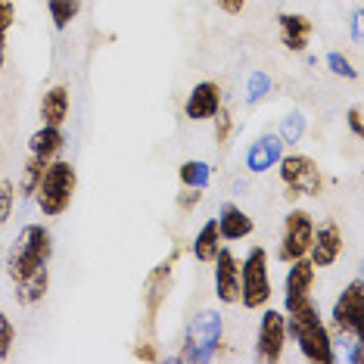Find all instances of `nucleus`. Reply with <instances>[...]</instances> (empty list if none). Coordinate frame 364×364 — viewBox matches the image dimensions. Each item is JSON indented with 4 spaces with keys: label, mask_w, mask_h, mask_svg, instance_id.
I'll list each match as a JSON object with an SVG mask.
<instances>
[{
    "label": "nucleus",
    "mask_w": 364,
    "mask_h": 364,
    "mask_svg": "<svg viewBox=\"0 0 364 364\" xmlns=\"http://www.w3.org/2000/svg\"><path fill=\"white\" fill-rule=\"evenodd\" d=\"M284 318H287V336H293L296 349L305 361L311 364H333L336 349L330 327L321 318V309L314 305L311 296L302 299H284Z\"/></svg>",
    "instance_id": "obj_1"
},
{
    "label": "nucleus",
    "mask_w": 364,
    "mask_h": 364,
    "mask_svg": "<svg viewBox=\"0 0 364 364\" xmlns=\"http://www.w3.org/2000/svg\"><path fill=\"white\" fill-rule=\"evenodd\" d=\"M53 259V234L44 225H26L19 237L13 240L10 252H6V274L13 284L26 280L38 271L50 268Z\"/></svg>",
    "instance_id": "obj_2"
},
{
    "label": "nucleus",
    "mask_w": 364,
    "mask_h": 364,
    "mask_svg": "<svg viewBox=\"0 0 364 364\" xmlns=\"http://www.w3.org/2000/svg\"><path fill=\"white\" fill-rule=\"evenodd\" d=\"M78 190V171L69 159H50L44 168V178L35 190V203L44 218H60V215L69 212L72 200H75Z\"/></svg>",
    "instance_id": "obj_3"
},
{
    "label": "nucleus",
    "mask_w": 364,
    "mask_h": 364,
    "mask_svg": "<svg viewBox=\"0 0 364 364\" xmlns=\"http://www.w3.org/2000/svg\"><path fill=\"white\" fill-rule=\"evenodd\" d=\"M271 268H268V250L252 246L246 259L240 262V302L246 311H262L271 302Z\"/></svg>",
    "instance_id": "obj_4"
},
{
    "label": "nucleus",
    "mask_w": 364,
    "mask_h": 364,
    "mask_svg": "<svg viewBox=\"0 0 364 364\" xmlns=\"http://www.w3.org/2000/svg\"><path fill=\"white\" fill-rule=\"evenodd\" d=\"M225 339V318L215 309H203L190 321L184 333V352L178 355V361H212L221 349Z\"/></svg>",
    "instance_id": "obj_5"
},
{
    "label": "nucleus",
    "mask_w": 364,
    "mask_h": 364,
    "mask_svg": "<svg viewBox=\"0 0 364 364\" xmlns=\"http://www.w3.org/2000/svg\"><path fill=\"white\" fill-rule=\"evenodd\" d=\"M280 184L287 190V200H296V196H321L324 193V171L321 165L305 153H284L280 162L274 165Z\"/></svg>",
    "instance_id": "obj_6"
},
{
    "label": "nucleus",
    "mask_w": 364,
    "mask_h": 364,
    "mask_svg": "<svg viewBox=\"0 0 364 364\" xmlns=\"http://www.w3.org/2000/svg\"><path fill=\"white\" fill-rule=\"evenodd\" d=\"M330 330L346 339H364V280L352 277L330 309Z\"/></svg>",
    "instance_id": "obj_7"
},
{
    "label": "nucleus",
    "mask_w": 364,
    "mask_h": 364,
    "mask_svg": "<svg viewBox=\"0 0 364 364\" xmlns=\"http://www.w3.org/2000/svg\"><path fill=\"white\" fill-rule=\"evenodd\" d=\"M314 237V215L309 209H289L284 215V228H280V243H277V259L289 264L296 259L309 255Z\"/></svg>",
    "instance_id": "obj_8"
},
{
    "label": "nucleus",
    "mask_w": 364,
    "mask_h": 364,
    "mask_svg": "<svg viewBox=\"0 0 364 364\" xmlns=\"http://www.w3.org/2000/svg\"><path fill=\"white\" fill-rule=\"evenodd\" d=\"M178 259H181V246H175V250L165 255V259L156 264L150 274H146V280H144V311H146V321H150V327L156 324L162 305L168 302V296H171V284H175Z\"/></svg>",
    "instance_id": "obj_9"
},
{
    "label": "nucleus",
    "mask_w": 364,
    "mask_h": 364,
    "mask_svg": "<svg viewBox=\"0 0 364 364\" xmlns=\"http://www.w3.org/2000/svg\"><path fill=\"white\" fill-rule=\"evenodd\" d=\"M287 318L284 311L277 309H268L264 305V314L255 327V358L264 361V364H274L284 358V349H287Z\"/></svg>",
    "instance_id": "obj_10"
},
{
    "label": "nucleus",
    "mask_w": 364,
    "mask_h": 364,
    "mask_svg": "<svg viewBox=\"0 0 364 364\" xmlns=\"http://www.w3.org/2000/svg\"><path fill=\"white\" fill-rule=\"evenodd\" d=\"M346 252V234L343 228H339V221H324V225H314V237H311V246H309V259L314 268H330V264H336L343 259Z\"/></svg>",
    "instance_id": "obj_11"
},
{
    "label": "nucleus",
    "mask_w": 364,
    "mask_h": 364,
    "mask_svg": "<svg viewBox=\"0 0 364 364\" xmlns=\"http://www.w3.org/2000/svg\"><path fill=\"white\" fill-rule=\"evenodd\" d=\"M215 299L221 305H237L240 302V259L228 246H221L215 255Z\"/></svg>",
    "instance_id": "obj_12"
},
{
    "label": "nucleus",
    "mask_w": 364,
    "mask_h": 364,
    "mask_svg": "<svg viewBox=\"0 0 364 364\" xmlns=\"http://www.w3.org/2000/svg\"><path fill=\"white\" fill-rule=\"evenodd\" d=\"M225 106L221 100V85L218 81H200L184 100V119L190 122H212L215 112Z\"/></svg>",
    "instance_id": "obj_13"
},
{
    "label": "nucleus",
    "mask_w": 364,
    "mask_h": 364,
    "mask_svg": "<svg viewBox=\"0 0 364 364\" xmlns=\"http://www.w3.org/2000/svg\"><path fill=\"white\" fill-rule=\"evenodd\" d=\"M277 28H280V44L289 53H305L314 35V22L302 13H277Z\"/></svg>",
    "instance_id": "obj_14"
},
{
    "label": "nucleus",
    "mask_w": 364,
    "mask_h": 364,
    "mask_svg": "<svg viewBox=\"0 0 364 364\" xmlns=\"http://www.w3.org/2000/svg\"><path fill=\"white\" fill-rule=\"evenodd\" d=\"M284 140L277 134H259L250 144V150H246V168L252 171V175H264L268 168H274L280 162V156H284Z\"/></svg>",
    "instance_id": "obj_15"
},
{
    "label": "nucleus",
    "mask_w": 364,
    "mask_h": 364,
    "mask_svg": "<svg viewBox=\"0 0 364 364\" xmlns=\"http://www.w3.org/2000/svg\"><path fill=\"white\" fill-rule=\"evenodd\" d=\"M218 234L225 243H240V240H246V237H252V230H255V221H252V215L246 212V209H240V205L234 203H225L218 209Z\"/></svg>",
    "instance_id": "obj_16"
},
{
    "label": "nucleus",
    "mask_w": 364,
    "mask_h": 364,
    "mask_svg": "<svg viewBox=\"0 0 364 364\" xmlns=\"http://www.w3.org/2000/svg\"><path fill=\"white\" fill-rule=\"evenodd\" d=\"M314 284H318V268H314L309 259L289 262L287 277H284V299H302V296H311Z\"/></svg>",
    "instance_id": "obj_17"
},
{
    "label": "nucleus",
    "mask_w": 364,
    "mask_h": 364,
    "mask_svg": "<svg viewBox=\"0 0 364 364\" xmlns=\"http://www.w3.org/2000/svg\"><path fill=\"white\" fill-rule=\"evenodd\" d=\"M69 109H72V94L65 85H53L44 90V97H41V122L44 125L63 128L69 122Z\"/></svg>",
    "instance_id": "obj_18"
},
{
    "label": "nucleus",
    "mask_w": 364,
    "mask_h": 364,
    "mask_svg": "<svg viewBox=\"0 0 364 364\" xmlns=\"http://www.w3.org/2000/svg\"><path fill=\"white\" fill-rule=\"evenodd\" d=\"M47 293H50V268L13 284V299H16V305H22V309H35L38 302H44Z\"/></svg>",
    "instance_id": "obj_19"
},
{
    "label": "nucleus",
    "mask_w": 364,
    "mask_h": 364,
    "mask_svg": "<svg viewBox=\"0 0 364 364\" xmlns=\"http://www.w3.org/2000/svg\"><path fill=\"white\" fill-rule=\"evenodd\" d=\"M63 150H65V134H63V128H56V125H41L35 134L28 137V153L44 162L56 159Z\"/></svg>",
    "instance_id": "obj_20"
},
{
    "label": "nucleus",
    "mask_w": 364,
    "mask_h": 364,
    "mask_svg": "<svg viewBox=\"0 0 364 364\" xmlns=\"http://www.w3.org/2000/svg\"><path fill=\"white\" fill-rule=\"evenodd\" d=\"M221 246H225V240H221V234H218V221L209 218L200 230H196L193 243H190V252H193V259L200 264H212Z\"/></svg>",
    "instance_id": "obj_21"
},
{
    "label": "nucleus",
    "mask_w": 364,
    "mask_h": 364,
    "mask_svg": "<svg viewBox=\"0 0 364 364\" xmlns=\"http://www.w3.org/2000/svg\"><path fill=\"white\" fill-rule=\"evenodd\" d=\"M178 178H181V184L190 190H205L212 181V165L203 159H187V162H181Z\"/></svg>",
    "instance_id": "obj_22"
},
{
    "label": "nucleus",
    "mask_w": 364,
    "mask_h": 364,
    "mask_svg": "<svg viewBox=\"0 0 364 364\" xmlns=\"http://www.w3.org/2000/svg\"><path fill=\"white\" fill-rule=\"evenodd\" d=\"M44 168H47V162L28 153L26 165H22V175H19V196L22 200H35V190L41 184V178H44Z\"/></svg>",
    "instance_id": "obj_23"
},
{
    "label": "nucleus",
    "mask_w": 364,
    "mask_h": 364,
    "mask_svg": "<svg viewBox=\"0 0 364 364\" xmlns=\"http://www.w3.org/2000/svg\"><path fill=\"white\" fill-rule=\"evenodd\" d=\"M47 13L53 19L56 31H65L81 13V0H47Z\"/></svg>",
    "instance_id": "obj_24"
},
{
    "label": "nucleus",
    "mask_w": 364,
    "mask_h": 364,
    "mask_svg": "<svg viewBox=\"0 0 364 364\" xmlns=\"http://www.w3.org/2000/svg\"><path fill=\"white\" fill-rule=\"evenodd\" d=\"M305 128H309V122H305V115L299 109H293V112H287L284 115V122H280V131H277V137L284 140V144H299V140L305 137Z\"/></svg>",
    "instance_id": "obj_25"
},
{
    "label": "nucleus",
    "mask_w": 364,
    "mask_h": 364,
    "mask_svg": "<svg viewBox=\"0 0 364 364\" xmlns=\"http://www.w3.org/2000/svg\"><path fill=\"white\" fill-rule=\"evenodd\" d=\"M268 94H271V75L268 72H262V69L250 72V78H246V103L255 106V103H262Z\"/></svg>",
    "instance_id": "obj_26"
},
{
    "label": "nucleus",
    "mask_w": 364,
    "mask_h": 364,
    "mask_svg": "<svg viewBox=\"0 0 364 364\" xmlns=\"http://www.w3.org/2000/svg\"><path fill=\"white\" fill-rule=\"evenodd\" d=\"M13 209H16V184L10 178H0V225L13 218Z\"/></svg>",
    "instance_id": "obj_27"
},
{
    "label": "nucleus",
    "mask_w": 364,
    "mask_h": 364,
    "mask_svg": "<svg viewBox=\"0 0 364 364\" xmlns=\"http://www.w3.org/2000/svg\"><path fill=\"white\" fill-rule=\"evenodd\" d=\"M327 69L333 72V75H339V78H349V81H355L358 78V69L352 65V60L346 53H327Z\"/></svg>",
    "instance_id": "obj_28"
},
{
    "label": "nucleus",
    "mask_w": 364,
    "mask_h": 364,
    "mask_svg": "<svg viewBox=\"0 0 364 364\" xmlns=\"http://www.w3.org/2000/svg\"><path fill=\"white\" fill-rule=\"evenodd\" d=\"M230 131H234V115H230L228 106H221V109L215 112V144L225 146L230 140Z\"/></svg>",
    "instance_id": "obj_29"
},
{
    "label": "nucleus",
    "mask_w": 364,
    "mask_h": 364,
    "mask_svg": "<svg viewBox=\"0 0 364 364\" xmlns=\"http://www.w3.org/2000/svg\"><path fill=\"white\" fill-rule=\"evenodd\" d=\"M13 346H16V324L6 318L4 311H0V361L10 358Z\"/></svg>",
    "instance_id": "obj_30"
},
{
    "label": "nucleus",
    "mask_w": 364,
    "mask_h": 364,
    "mask_svg": "<svg viewBox=\"0 0 364 364\" xmlns=\"http://www.w3.org/2000/svg\"><path fill=\"white\" fill-rule=\"evenodd\" d=\"M200 203H203V190H190L184 187L181 193L175 196V205H178V212L181 215H190L193 209H200Z\"/></svg>",
    "instance_id": "obj_31"
},
{
    "label": "nucleus",
    "mask_w": 364,
    "mask_h": 364,
    "mask_svg": "<svg viewBox=\"0 0 364 364\" xmlns=\"http://www.w3.org/2000/svg\"><path fill=\"white\" fill-rule=\"evenodd\" d=\"M16 22V0H0V38L10 35Z\"/></svg>",
    "instance_id": "obj_32"
},
{
    "label": "nucleus",
    "mask_w": 364,
    "mask_h": 364,
    "mask_svg": "<svg viewBox=\"0 0 364 364\" xmlns=\"http://www.w3.org/2000/svg\"><path fill=\"white\" fill-rule=\"evenodd\" d=\"M346 125H349L352 137H364V119H361V106H349V112H346Z\"/></svg>",
    "instance_id": "obj_33"
},
{
    "label": "nucleus",
    "mask_w": 364,
    "mask_h": 364,
    "mask_svg": "<svg viewBox=\"0 0 364 364\" xmlns=\"http://www.w3.org/2000/svg\"><path fill=\"white\" fill-rule=\"evenodd\" d=\"M134 358L137 361H159V349H156V343H137Z\"/></svg>",
    "instance_id": "obj_34"
},
{
    "label": "nucleus",
    "mask_w": 364,
    "mask_h": 364,
    "mask_svg": "<svg viewBox=\"0 0 364 364\" xmlns=\"http://www.w3.org/2000/svg\"><path fill=\"white\" fill-rule=\"evenodd\" d=\"M215 4H218V10L228 13V16H240L246 10V0H215Z\"/></svg>",
    "instance_id": "obj_35"
},
{
    "label": "nucleus",
    "mask_w": 364,
    "mask_h": 364,
    "mask_svg": "<svg viewBox=\"0 0 364 364\" xmlns=\"http://www.w3.org/2000/svg\"><path fill=\"white\" fill-rule=\"evenodd\" d=\"M361 19H364L361 13L352 16V41H355V44H361Z\"/></svg>",
    "instance_id": "obj_36"
},
{
    "label": "nucleus",
    "mask_w": 364,
    "mask_h": 364,
    "mask_svg": "<svg viewBox=\"0 0 364 364\" xmlns=\"http://www.w3.org/2000/svg\"><path fill=\"white\" fill-rule=\"evenodd\" d=\"M4 63H6V38H0V75H4Z\"/></svg>",
    "instance_id": "obj_37"
}]
</instances>
